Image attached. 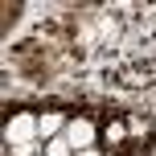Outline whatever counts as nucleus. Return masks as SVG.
I'll list each match as a JSON object with an SVG mask.
<instances>
[{
  "label": "nucleus",
  "instance_id": "1",
  "mask_svg": "<svg viewBox=\"0 0 156 156\" xmlns=\"http://www.w3.org/2000/svg\"><path fill=\"white\" fill-rule=\"evenodd\" d=\"M4 140H8V148L41 140V136H37V115H29V111H16V115L8 119V127H4Z\"/></svg>",
  "mask_w": 156,
  "mask_h": 156
},
{
  "label": "nucleus",
  "instance_id": "2",
  "mask_svg": "<svg viewBox=\"0 0 156 156\" xmlns=\"http://www.w3.org/2000/svg\"><path fill=\"white\" fill-rule=\"evenodd\" d=\"M94 136H99V127H94L86 115L66 123V140H70V148H74V152H90V148H94Z\"/></svg>",
  "mask_w": 156,
  "mask_h": 156
},
{
  "label": "nucleus",
  "instance_id": "3",
  "mask_svg": "<svg viewBox=\"0 0 156 156\" xmlns=\"http://www.w3.org/2000/svg\"><path fill=\"white\" fill-rule=\"evenodd\" d=\"M66 123H70V119H66L62 111H45V115H37V136H41V144L66 136Z\"/></svg>",
  "mask_w": 156,
  "mask_h": 156
},
{
  "label": "nucleus",
  "instance_id": "4",
  "mask_svg": "<svg viewBox=\"0 0 156 156\" xmlns=\"http://www.w3.org/2000/svg\"><path fill=\"white\" fill-rule=\"evenodd\" d=\"M45 156H74V148H70V140H66V136H58V140L45 144Z\"/></svg>",
  "mask_w": 156,
  "mask_h": 156
},
{
  "label": "nucleus",
  "instance_id": "5",
  "mask_svg": "<svg viewBox=\"0 0 156 156\" xmlns=\"http://www.w3.org/2000/svg\"><path fill=\"white\" fill-rule=\"evenodd\" d=\"M107 140H123V123H111L107 127Z\"/></svg>",
  "mask_w": 156,
  "mask_h": 156
},
{
  "label": "nucleus",
  "instance_id": "6",
  "mask_svg": "<svg viewBox=\"0 0 156 156\" xmlns=\"http://www.w3.org/2000/svg\"><path fill=\"white\" fill-rule=\"evenodd\" d=\"M74 156H99V152H94V148H90V152H74Z\"/></svg>",
  "mask_w": 156,
  "mask_h": 156
},
{
  "label": "nucleus",
  "instance_id": "7",
  "mask_svg": "<svg viewBox=\"0 0 156 156\" xmlns=\"http://www.w3.org/2000/svg\"><path fill=\"white\" fill-rule=\"evenodd\" d=\"M41 156H45V152H41Z\"/></svg>",
  "mask_w": 156,
  "mask_h": 156
}]
</instances>
